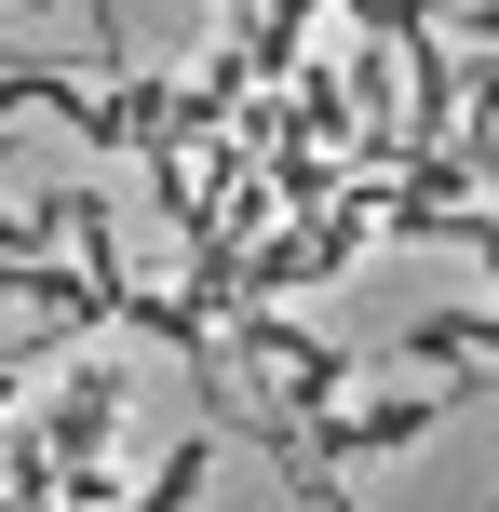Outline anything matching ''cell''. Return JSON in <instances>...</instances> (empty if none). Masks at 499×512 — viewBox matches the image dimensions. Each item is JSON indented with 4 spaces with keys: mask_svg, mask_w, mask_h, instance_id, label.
<instances>
[{
    "mask_svg": "<svg viewBox=\"0 0 499 512\" xmlns=\"http://www.w3.org/2000/svg\"><path fill=\"white\" fill-rule=\"evenodd\" d=\"M203 472H216V445H176V459L149 472V499H162V512H176V499H203Z\"/></svg>",
    "mask_w": 499,
    "mask_h": 512,
    "instance_id": "cell-1",
    "label": "cell"
}]
</instances>
